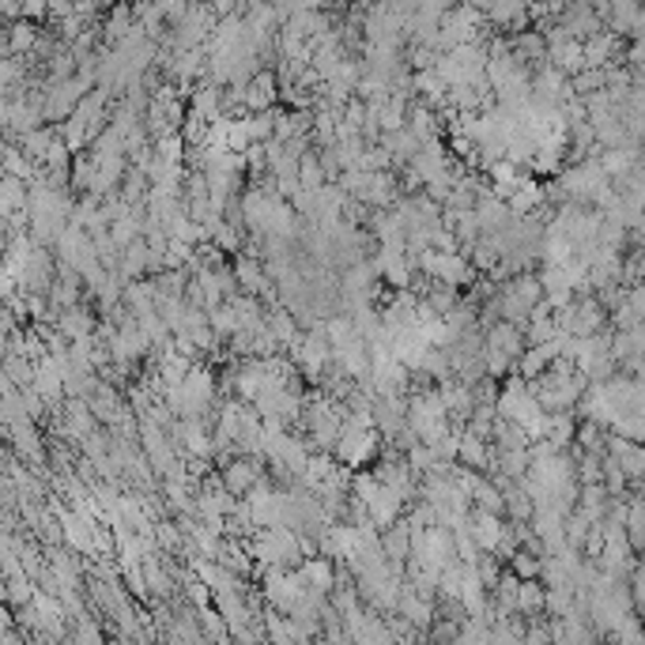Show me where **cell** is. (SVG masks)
<instances>
[{
	"label": "cell",
	"mask_w": 645,
	"mask_h": 645,
	"mask_svg": "<svg viewBox=\"0 0 645 645\" xmlns=\"http://www.w3.org/2000/svg\"><path fill=\"white\" fill-rule=\"evenodd\" d=\"M611 351H616L619 366L626 370H642L645 363V325H626L611 337Z\"/></svg>",
	"instance_id": "cell-1"
},
{
	"label": "cell",
	"mask_w": 645,
	"mask_h": 645,
	"mask_svg": "<svg viewBox=\"0 0 645 645\" xmlns=\"http://www.w3.org/2000/svg\"><path fill=\"white\" fill-rule=\"evenodd\" d=\"M223 484L231 495H250L253 487L260 484V464L250 461V457H239V461L223 464Z\"/></svg>",
	"instance_id": "cell-2"
},
{
	"label": "cell",
	"mask_w": 645,
	"mask_h": 645,
	"mask_svg": "<svg viewBox=\"0 0 645 645\" xmlns=\"http://www.w3.org/2000/svg\"><path fill=\"white\" fill-rule=\"evenodd\" d=\"M472 540H476L484 551H498V544H502V533H506V525L498 521V513L495 510H476L472 513Z\"/></svg>",
	"instance_id": "cell-3"
},
{
	"label": "cell",
	"mask_w": 645,
	"mask_h": 645,
	"mask_svg": "<svg viewBox=\"0 0 645 645\" xmlns=\"http://www.w3.org/2000/svg\"><path fill=\"white\" fill-rule=\"evenodd\" d=\"M239 280L246 295H268V276L253 257H239Z\"/></svg>",
	"instance_id": "cell-4"
},
{
	"label": "cell",
	"mask_w": 645,
	"mask_h": 645,
	"mask_svg": "<svg viewBox=\"0 0 645 645\" xmlns=\"http://www.w3.org/2000/svg\"><path fill=\"white\" fill-rule=\"evenodd\" d=\"M631 593H634V608H645V567H638V570H634Z\"/></svg>",
	"instance_id": "cell-5"
}]
</instances>
